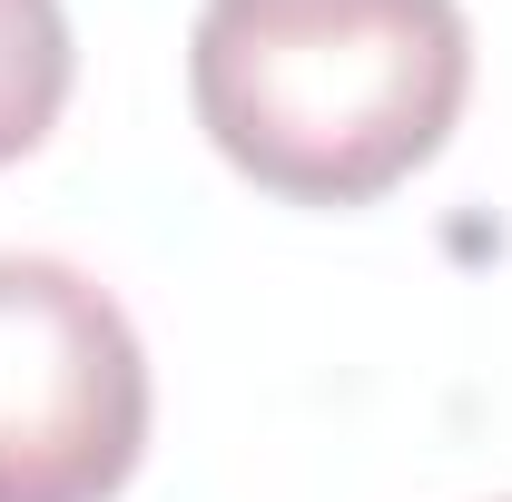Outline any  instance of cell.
<instances>
[{"mask_svg":"<svg viewBox=\"0 0 512 502\" xmlns=\"http://www.w3.org/2000/svg\"><path fill=\"white\" fill-rule=\"evenodd\" d=\"M463 0H207L188 99L217 158L286 207H375L463 119Z\"/></svg>","mask_w":512,"mask_h":502,"instance_id":"obj_1","label":"cell"},{"mask_svg":"<svg viewBox=\"0 0 512 502\" xmlns=\"http://www.w3.org/2000/svg\"><path fill=\"white\" fill-rule=\"evenodd\" d=\"M69 10L60 0H0V168L30 158L69 109Z\"/></svg>","mask_w":512,"mask_h":502,"instance_id":"obj_3","label":"cell"},{"mask_svg":"<svg viewBox=\"0 0 512 502\" xmlns=\"http://www.w3.org/2000/svg\"><path fill=\"white\" fill-rule=\"evenodd\" d=\"M148 453V355L99 276L0 256V502H109Z\"/></svg>","mask_w":512,"mask_h":502,"instance_id":"obj_2","label":"cell"}]
</instances>
